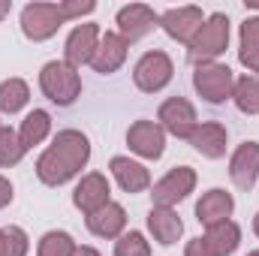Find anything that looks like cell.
I'll use <instances>...</instances> for the list:
<instances>
[{
  "instance_id": "cell-1",
  "label": "cell",
  "mask_w": 259,
  "mask_h": 256,
  "mask_svg": "<svg viewBox=\"0 0 259 256\" xmlns=\"http://www.w3.org/2000/svg\"><path fill=\"white\" fill-rule=\"evenodd\" d=\"M91 160V142L81 130H61L36 160V178L49 187L72 181Z\"/></svg>"
},
{
  "instance_id": "cell-2",
  "label": "cell",
  "mask_w": 259,
  "mask_h": 256,
  "mask_svg": "<svg viewBox=\"0 0 259 256\" xmlns=\"http://www.w3.org/2000/svg\"><path fill=\"white\" fill-rule=\"evenodd\" d=\"M226 49H229V18H226L223 12H214V15L205 18V24L199 27V33L190 39L187 58H190V64H196V66L211 64V61H217Z\"/></svg>"
},
{
  "instance_id": "cell-3",
  "label": "cell",
  "mask_w": 259,
  "mask_h": 256,
  "mask_svg": "<svg viewBox=\"0 0 259 256\" xmlns=\"http://www.w3.org/2000/svg\"><path fill=\"white\" fill-rule=\"evenodd\" d=\"M39 88L55 106H72L81 97V75L66 61H49L39 72Z\"/></svg>"
},
{
  "instance_id": "cell-4",
  "label": "cell",
  "mask_w": 259,
  "mask_h": 256,
  "mask_svg": "<svg viewBox=\"0 0 259 256\" xmlns=\"http://www.w3.org/2000/svg\"><path fill=\"white\" fill-rule=\"evenodd\" d=\"M193 88L196 94L211 103V106H220L226 100H232V91H235V72L226 64H199L193 69Z\"/></svg>"
},
{
  "instance_id": "cell-5",
  "label": "cell",
  "mask_w": 259,
  "mask_h": 256,
  "mask_svg": "<svg viewBox=\"0 0 259 256\" xmlns=\"http://www.w3.org/2000/svg\"><path fill=\"white\" fill-rule=\"evenodd\" d=\"M66 24L61 3H27L21 9V33L33 42H46L52 39L61 27Z\"/></svg>"
},
{
  "instance_id": "cell-6",
  "label": "cell",
  "mask_w": 259,
  "mask_h": 256,
  "mask_svg": "<svg viewBox=\"0 0 259 256\" xmlns=\"http://www.w3.org/2000/svg\"><path fill=\"white\" fill-rule=\"evenodd\" d=\"M172 75H175V64H172V58L166 55V52H160V49H154V52H145L136 66H133V81H136V88L142 91V94H157V91H163L169 81H172Z\"/></svg>"
},
{
  "instance_id": "cell-7",
  "label": "cell",
  "mask_w": 259,
  "mask_h": 256,
  "mask_svg": "<svg viewBox=\"0 0 259 256\" xmlns=\"http://www.w3.org/2000/svg\"><path fill=\"white\" fill-rule=\"evenodd\" d=\"M196 187V172L190 166H175L169 169L154 187H151V199L157 208H172L178 202H184Z\"/></svg>"
},
{
  "instance_id": "cell-8",
  "label": "cell",
  "mask_w": 259,
  "mask_h": 256,
  "mask_svg": "<svg viewBox=\"0 0 259 256\" xmlns=\"http://www.w3.org/2000/svg\"><path fill=\"white\" fill-rule=\"evenodd\" d=\"M157 124L166 130L169 136H175V139H190V133L199 127V118H196V109L190 100L169 97L160 106V112H157Z\"/></svg>"
},
{
  "instance_id": "cell-9",
  "label": "cell",
  "mask_w": 259,
  "mask_h": 256,
  "mask_svg": "<svg viewBox=\"0 0 259 256\" xmlns=\"http://www.w3.org/2000/svg\"><path fill=\"white\" fill-rule=\"evenodd\" d=\"M112 202V184H109V178L103 175V172H88L78 184H75V190H72V205L88 217V214H94V211H100L103 205H109Z\"/></svg>"
},
{
  "instance_id": "cell-10",
  "label": "cell",
  "mask_w": 259,
  "mask_h": 256,
  "mask_svg": "<svg viewBox=\"0 0 259 256\" xmlns=\"http://www.w3.org/2000/svg\"><path fill=\"white\" fill-rule=\"evenodd\" d=\"M202 24H205V15L199 6H175L160 15V27L166 30V36H172L175 42H184V46H190V39L199 33Z\"/></svg>"
},
{
  "instance_id": "cell-11",
  "label": "cell",
  "mask_w": 259,
  "mask_h": 256,
  "mask_svg": "<svg viewBox=\"0 0 259 256\" xmlns=\"http://www.w3.org/2000/svg\"><path fill=\"white\" fill-rule=\"evenodd\" d=\"M127 145L133 154L145 160H160L166 151V130L157 121H136L127 130Z\"/></svg>"
},
{
  "instance_id": "cell-12",
  "label": "cell",
  "mask_w": 259,
  "mask_h": 256,
  "mask_svg": "<svg viewBox=\"0 0 259 256\" xmlns=\"http://www.w3.org/2000/svg\"><path fill=\"white\" fill-rule=\"evenodd\" d=\"M115 24H118V33L127 42H139L142 36H148L160 24V15L151 6H145V3H130V6H121L118 9Z\"/></svg>"
},
{
  "instance_id": "cell-13",
  "label": "cell",
  "mask_w": 259,
  "mask_h": 256,
  "mask_svg": "<svg viewBox=\"0 0 259 256\" xmlns=\"http://www.w3.org/2000/svg\"><path fill=\"white\" fill-rule=\"evenodd\" d=\"M100 27L94 21H84V24H75L72 33L66 36V46H64V61L69 66H84L94 61V52L100 46Z\"/></svg>"
},
{
  "instance_id": "cell-14",
  "label": "cell",
  "mask_w": 259,
  "mask_h": 256,
  "mask_svg": "<svg viewBox=\"0 0 259 256\" xmlns=\"http://www.w3.org/2000/svg\"><path fill=\"white\" fill-rule=\"evenodd\" d=\"M229 178L238 190H253L259 178V142H241L229 157Z\"/></svg>"
},
{
  "instance_id": "cell-15",
  "label": "cell",
  "mask_w": 259,
  "mask_h": 256,
  "mask_svg": "<svg viewBox=\"0 0 259 256\" xmlns=\"http://www.w3.org/2000/svg\"><path fill=\"white\" fill-rule=\"evenodd\" d=\"M127 49H130V42L118 33V30H106V33L100 36V46H97V52H94L91 66H94L100 75H112V72H118V69L124 66Z\"/></svg>"
},
{
  "instance_id": "cell-16",
  "label": "cell",
  "mask_w": 259,
  "mask_h": 256,
  "mask_svg": "<svg viewBox=\"0 0 259 256\" xmlns=\"http://www.w3.org/2000/svg\"><path fill=\"white\" fill-rule=\"evenodd\" d=\"M84 226H88L97 238H121L124 229H127V211H124V205L109 202V205H103L100 211L88 214V217H84Z\"/></svg>"
},
{
  "instance_id": "cell-17",
  "label": "cell",
  "mask_w": 259,
  "mask_h": 256,
  "mask_svg": "<svg viewBox=\"0 0 259 256\" xmlns=\"http://www.w3.org/2000/svg\"><path fill=\"white\" fill-rule=\"evenodd\" d=\"M232 211H235V199H232V193L220 190V187L202 193V199L196 202V220H199L205 229H208V226H214V223L229 220V217H232Z\"/></svg>"
},
{
  "instance_id": "cell-18",
  "label": "cell",
  "mask_w": 259,
  "mask_h": 256,
  "mask_svg": "<svg viewBox=\"0 0 259 256\" xmlns=\"http://www.w3.org/2000/svg\"><path fill=\"white\" fill-rule=\"evenodd\" d=\"M226 139H229V133L223 124H217V121H205V124H199V127L190 133V145H193L196 154H202V157H208V160H220L223 154H226Z\"/></svg>"
},
{
  "instance_id": "cell-19",
  "label": "cell",
  "mask_w": 259,
  "mask_h": 256,
  "mask_svg": "<svg viewBox=\"0 0 259 256\" xmlns=\"http://www.w3.org/2000/svg\"><path fill=\"white\" fill-rule=\"evenodd\" d=\"M148 232L154 235L157 244L172 247L181 238L184 223H181V217H178L175 208H157V205H151V211H148Z\"/></svg>"
},
{
  "instance_id": "cell-20",
  "label": "cell",
  "mask_w": 259,
  "mask_h": 256,
  "mask_svg": "<svg viewBox=\"0 0 259 256\" xmlns=\"http://www.w3.org/2000/svg\"><path fill=\"white\" fill-rule=\"evenodd\" d=\"M109 169H112L115 181L121 184L124 193H145L151 187V172L142 163L130 160V157H112L109 160Z\"/></svg>"
},
{
  "instance_id": "cell-21",
  "label": "cell",
  "mask_w": 259,
  "mask_h": 256,
  "mask_svg": "<svg viewBox=\"0 0 259 256\" xmlns=\"http://www.w3.org/2000/svg\"><path fill=\"white\" fill-rule=\"evenodd\" d=\"M205 244H208L217 256L235 253L238 244H241V229H238V223H235V220H223V223L208 226V232H205Z\"/></svg>"
},
{
  "instance_id": "cell-22",
  "label": "cell",
  "mask_w": 259,
  "mask_h": 256,
  "mask_svg": "<svg viewBox=\"0 0 259 256\" xmlns=\"http://www.w3.org/2000/svg\"><path fill=\"white\" fill-rule=\"evenodd\" d=\"M52 133V115L46 109H33L24 121H21V130H18V139L24 148H33L39 142H46V136Z\"/></svg>"
},
{
  "instance_id": "cell-23",
  "label": "cell",
  "mask_w": 259,
  "mask_h": 256,
  "mask_svg": "<svg viewBox=\"0 0 259 256\" xmlns=\"http://www.w3.org/2000/svg\"><path fill=\"white\" fill-rule=\"evenodd\" d=\"M30 100V88L24 78H6L0 81V112L3 115H15L27 106Z\"/></svg>"
},
{
  "instance_id": "cell-24",
  "label": "cell",
  "mask_w": 259,
  "mask_h": 256,
  "mask_svg": "<svg viewBox=\"0 0 259 256\" xmlns=\"http://www.w3.org/2000/svg\"><path fill=\"white\" fill-rule=\"evenodd\" d=\"M232 103L238 106V112L244 115H259V75H241L235 78V91H232Z\"/></svg>"
},
{
  "instance_id": "cell-25",
  "label": "cell",
  "mask_w": 259,
  "mask_h": 256,
  "mask_svg": "<svg viewBox=\"0 0 259 256\" xmlns=\"http://www.w3.org/2000/svg\"><path fill=\"white\" fill-rule=\"evenodd\" d=\"M75 247H78V244L72 241L69 232H64V229H52V232H46V235L39 238L36 256H72Z\"/></svg>"
},
{
  "instance_id": "cell-26",
  "label": "cell",
  "mask_w": 259,
  "mask_h": 256,
  "mask_svg": "<svg viewBox=\"0 0 259 256\" xmlns=\"http://www.w3.org/2000/svg\"><path fill=\"white\" fill-rule=\"evenodd\" d=\"M24 145H21V139H18V133L12 127H3L0 130V169H12V166H18L21 163V157H24Z\"/></svg>"
},
{
  "instance_id": "cell-27",
  "label": "cell",
  "mask_w": 259,
  "mask_h": 256,
  "mask_svg": "<svg viewBox=\"0 0 259 256\" xmlns=\"http://www.w3.org/2000/svg\"><path fill=\"white\" fill-rule=\"evenodd\" d=\"M115 256H151V244L142 232L130 229L115 241Z\"/></svg>"
},
{
  "instance_id": "cell-28",
  "label": "cell",
  "mask_w": 259,
  "mask_h": 256,
  "mask_svg": "<svg viewBox=\"0 0 259 256\" xmlns=\"http://www.w3.org/2000/svg\"><path fill=\"white\" fill-rule=\"evenodd\" d=\"M3 232V256H27L30 244H27V232L21 226H6Z\"/></svg>"
},
{
  "instance_id": "cell-29",
  "label": "cell",
  "mask_w": 259,
  "mask_h": 256,
  "mask_svg": "<svg viewBox=\"0 0 259 256\" xmlns=\"http://www.w3.org/2000/svg\"><path fill=\"white\" fill-rule=\"evenodd\" d=\"M238 39H241V49L238 52H256L259 49V15H250V18L241 21Z\"/></svg>"
},
{
  "instance_id": "cell-30",
  "label": "cell",
  "mask_w": 259,
  "mask_h": 256,
  "mask_svg": "<svg viewBox=\"0 0 259 256\" xmlns=\"http://www.w3.org/2000/svg\"><path fill=\"white\" fill-rule=\"evenodd\" d=\"M97 9V3L94 0H61V12H64V18H81V15H91Z\"/></svg>"
},
{
  "instance_id": "cell-31",
  "label": "cell",
  "mask_w": 259,
  "mask_h": 256,
  "mask_svg": "<svg viewBox=\"0 0 259 256\" xmlns=\"http://www.w3.org/2000/svg\"><path fill=\"white\" fill-rule=\"evenodd\" d=\"M184 256H217L208 244H205V238H193L190 244H187V250H184Z\"/></svg>"
},
{
  "instance_id": "cell-32",
  "label": "cell",
  "mask_w": 259,
  "mask_h": 256,
  "mask_svg": "<svg viewBox=\"0 0 259 256\" xmlns=\"http://www.w3.org/2000/svg\"><path fill=\"white\" fill-rule=\"evenodd\" d=\"M238 61H241V66H247L250 72H259V49L256 52H238Z\"/></svg>"
},
{
  "instance_id": "cell-33",
  "label": "cell",
  "mask_w": 259,
  "mask_h": 256,
  "mask_svg": "<svg viewBox=\"0 0 259 256\" xmlns=\"http://www.w3.org/2000/svg\"><path fill=\"white\" fill-rule=\"evenodd\" d=\"M12 196H15V193H12V184L0 175V208H6V205L12 202Z\"/></svg>"
},
{
  "instance_id": "cell-34",
  "label": "cell",
  "mask_w": 259,
  "mask_h": 256,
  "mask_svg": "<svg viewBox=\"0 0 259 256\" xmlns=\"http://www.w3.org/2000/svg\"><path fill=\"white\" fill-rule=\"evenodd\" d=\"M72 256H100V250H94V247L81 244V247H75V253H72Z\"/></svg>"
},
{
  "instance_id": "cell-35",
  "label": "cell",
  "mask_w": 259,
  "mask_h": 256,
  "mask_svg": "<svg viewBox=\"0 0 259 256\" xmlns=\"http://www.w3.org/2000/svg\"><path fill=\"white\" fill-rule=\"evenodd\" d=\"M9 9H12V0H0V21L9 15Z\"/></svg>"
},
{
  "instance_id": "cell-36",
  "label": "cell",
  "mask_w": 259,
  "mask_h": 256,
  "mask_svg": "<svg viewBox=\"0 0 259 256\" xmlns=\"http://www.w3.org/2000/svg\"><path fill=\"white\" fill-rule=\"evenodd\" d=\"M253 232H256V238H259V211H256V217H253Z\"/></svg>"
},
{
  "instance_id": "cell-37",
  "label": "cell",
  "mask_w": 259,
  "mask_h": 256,
  "mask_svg": "<svg viewBox=\"0 0 259 256\" xmlns=\"http://www.w3.org/2000/svg\"><path fill=\"white\" fill-rule=\"evenodd\" d=\"M0 256H3V232H0Z\"/></svg>"
},
{
  "instance_id": "cell-38",
  "label": "cell",
  "mask_w": 259,
  "mask_h": 256,
  "mask_svg": "<svg viewBox=\"0 0 259 256\" xmlns=\"http://www.w3.org/2000/svg\"><path fill=\"white\" fill-rule=\"evenodd\" d=\"M247 6H253V9H259V3H256V0H250V3H247Z\"/></svg>"
},
{
  "instance_id": "cell-39",
  "label": "cell",
  "mask_w": 259,
  "mask_h": 256,
  "mask_svg": "<svg viewBox=\"0 0 259 256\" xmlns=\"http://www.w3.org/2000/svg\"><path fill=\"white\" fill-rule=\"evenodd\" d=\"M247 256H259V250H250V253H247Z\"/></svg>"
},
{
  "instance_id": "cell-40",
  "label": "cell",
  "mask_w": 259,
  "mask_h": 256,
  "mask_svg": "<svg viewBox=\"0 0 259 256\" xmlns=\"http://www.w3.org/2000/svg\"><path fill=\"white\" fill-rule=\"evenodd\" d=\"M0 130H3V124H0Z\"/></svg>"
}]
</instances>
